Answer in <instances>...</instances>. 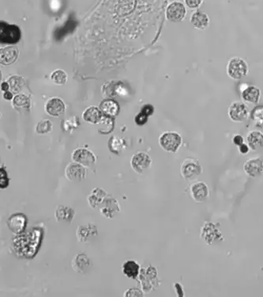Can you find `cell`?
Returning <instances> with one entry per match:
<instances>
[{
  "label": "cell",
  "instance_id": "obj_1",
  "mask_svg": "<svg viewBox=\"0 0 263 297\" xmlns=\"http://www.w3.org/2000/svg\"><path fill=\"white\" fill-rule=\"evenodd\" d=\"M43 230L34 228L27 233H21L13 239V249L18 257L32 259L36 256L42 242Z\"/></svg>",
  "mask_w": 263,
  "mask_h": 297
},
{
  "label": "cell",
  "instance_id": "obj_2",
  "mask_svg": "<svg viewBox=\"0 0 263 297\" xmlns=\"http://www.w3.org/2000/svg\"><path fill=\"white\" fill-rule=\"evenodd\" d=\"M226 71L229 78L233 80H241L248 74V64L243 58L232 57L228 60Z\"/></svg>",
  "mask_w": 263,
  "mask_h": 297
},
{
  "label": "cell",
  "instance_id": "obj_3",
  "mask_svg": "<svg viewBox=\"0 0 263 297\" xmlns=\"http://www.w3.org/2000/svg\"><path fill=\"white\" fill-rule=\"evenodd\" d=\"M21 37V30L18 25L0 21V41L2 44H17Z\"/></svg>",
  "mask_w": 263,
  "mask_h": 297
},
{
  "label": "cell",
  "instance_id": "obj_4",
  "mask_svg": "<svg viewBox=\"0 0 263 297\" xmlns=\"http://www.w3.org/2000/svg\"><path fill=\"white\" fill-rule=\"evenodd\" d=\"M200 237L207 244L213 245L225 239L217 225L213 222H206L201 228Z\"/></svg>",
  "mask_w": 263,
  "mask_h": 297
},
{
  "label": "cell",
  "instance_id": "obj_5",
  "mask_svg": "<svg viewBox=\"0 0 263 297\" xmlns=\"http://www.w3.org/2000/svg\"><path fill=\"white\" fill-rule=\"evenodd\" d=\"M159 144L165 152L175 153L181 146V136L175 132H165L159 137Z\"/></svg>",
  "mask_w": 263,
  "mask_h": 297
},
{
  "label": "cell",
  "instance_id": "obj_6",
  "mask_svg": "<svg viewBox=\"0 0 263 297\" xmlns=\"http://www.w3.org/2000/svg\"><path fill=\"white\" fill-rule=\"evenodd\" d=\"M180 172L183 179L186 181H192L202 175V167L195 158H188L182 163Z\"/></svg>",
  "mask_w": 263,
  "mask_h": 297
},
{
  "label": "cell",
  "instance_id": "obj_7",
  "mask_svg": "<svg viewBox=\"0 0 263 297\" xmlns=\"http://www.w3.org/2000/svg\"><path fill=\"white\" fill-rule=\"evenodd\" d=\"M139 277L142 289L145 292L151 291L155 285L160 284L158 281L157 269L154 266H150L147 269H141Z\"/></svg>",
  "mask_w": 263,
  "mask_h": 297
},
{
  "label": "cell",
  "instance_id": "obj_8",
  "mask_svg": "<svg viewBox=\"0 0 263 297\" xmlns=\"http://www.w3.org/2000/svg\"><path fill=\"white\" fill-rule=\"evenodd\" d=\"M228 114L230 119L236 123L244 122L250 117L248 107L241 101H233L228 107Z\"/></svg>",
  "mask_w": 263,
  "mask_h": 297
},
{
  "label": "cell",
  "instance_id": "obj_9",
  "mask_svg": "<svg viewBox=\"0 0 263 297\" xmlns=\"http://www.w3.org/2000/svg\"><path fill=\"white\" fill-rule=\"evenodd\" d=\"M27 217L21 213H14L6 220L9 230L15 235L24 233L27 228Z\"/></svg>",
  "mask_w": 263,
  "mask_h": 297
},
{
  "label": "cell",
  "instance_id": "obj_10",
  "mask_svg": "<svg viewBox=\"0 0 263 297\" xmlns=\"http://www.w3.org/2000/svg\"><path fill=\"white\" fill-rule=\"evenodd\" d=\"M187 8L185 4L180 1H173L168 6L166 10V18L172 22H180L185 19Z\"/></svg>",
  "mask_w": 263,
  "mask_h": 297
},
{
  "label": "cell",
  "instance_id": "obj_11",
  "mask_svg": "<svg viewBox=\"0 0 263 297\" xmlns=\"http://www.w3.org/2000/svg\"><path fill=\"white\" fill-rule=\"evenodd\" d=\"M72 158L74 162H78L87 168H91L97 162V158L93 152L84 148L74 150L72 154Z\"/></svg>",
  "mask_w": 263,
  "mask_h": 297
},
{
  "label": "cell",
  "instance_id": "obj_12",
  "mask_svg": "<svg viewBox=\"0 0 263 297\" xmlns=\"http://www.w3.org/2000/svg\"><path fill=\"white\" fill-rule=\"evenodd\" d=\"M151 163V157L145 152H137L131 158V167L138 174H142L144 171L150 168Z\"/></svg>",
  "mask_w": 263,
  "mask_h": 297
},
{
  "label": "cell",
  "instance_id": "obj_13",
  "mask_svg": "<svg viewBox=\"0 0 263 297\" xmlns=\"http://www.w3.org/2000/svg\"><path fill=\"white\" fill-rule=\"evenodd\" d=\"M100 213L107 219H113L120 212V205L118 200L113 198H106L99 207Z\"/></svg>",
  "mask_w": 263,
  "mask_h": 297
},
{
  "label": "cell",
  "instance_id": "obj_14",
  "mask_svg": "<svg viewBox=\"0 0 263 297\" xmlns=\"http://www.w3.org/2000/svg\"><path fill=\"white\" fill-rule=\"evenodd\" d=\"M87 167L78 162H71L65 169V176L69 181H81L87 176Z\"/></svg>",
  "mask_w": 263,
  "mask_h": 297
},
{
  "label": "cell",
  "instance_id": "obj_15",
  "mask_svg": "<svg viewBox=\"0 0 263 297\" xmlns=\"http://www.w3.org/2000/svg\"><path fill=\"white\" fill-rule=\"evenodd\" d=\"M190 194L195 202H204L210 196V190L208 186L205 182L198 181L191 186Z\"/></svg>",
  "mask_w": 263,
  "mask_h": 297
},
{
  "label": "cell",
  "instance_id": "obj_16",
  "mask_svg": "<svg viewBox=\"0 0 263 297\" xmlns=\"http://www.w3.org/2000/svg\"><path fill=\"white\" fill-rule=\"evenodd\" d=\"M98 235L97 228L94 224L87 223L86 225L78 226L76 231V236L79 242H87Z\"/></svg>",
  "mask_w": 263,
  "mask_h": 297
},
{
  "label": "cell",
  "instance_id": "obj_17",
  "mask_svg": "<svg viewBox=\"0 0 263 297\" xmlns=\"http://www.w3.org/2000/svg\"><path fill=\"white\" fill-rule=\"evenodd\" d=\"M245 173L249 177L258 178L263 174V162L259 158H253L245 162L244 165Z\"/></svg>",
  "mask_w": 263,
  "mask_h": 297
},
{
  "label": "cell",
  "instance_id": "obj_18",
  "mask_svg": "<svg viewBox=\"0 0 263 297\" xmlns=\"http://www.w3.org/2000/svg\"><path fill=\"white\" fill-rule=\"evenodd\" d=\"M92 266V262L86 254L81 253L75 255L72 261V268L78 274H85Z\"/></svg>",
  "mask_w": 263,
  "mask_h": 297
},
{
  "label": "cell",
  "instance_id": "obj_19",
  "mask_svg": "<svg viewBox=\"0 0 263 297\" xmlns=\"http://www.w3.org/2000/svg\"><path fill=\"white\" fill-rule=\"evenodd\" d=\"M190 22L193 25L194 29L199 30H204L210 25V18L207 13L203 11H196L192 13L190 18Z\"/></svg>",
  "mask_w": 263,
  "mask_h": 297
},
{
  "label": "cell",
  "instance_id": "obj_20",
  "mask_svg": "<svg viewBox=\"0 0 263 297\" xmlns=\"http://www.w3.org/2000/svg\"><path fill=\"white\" fill-rule=\"evenodd\" d=\"M65 104L59 98L49 99L45 105V110L52 117H59L65 112Z\"/></svg>",
  "mask_w": 263,
  "mask_h": 297
},
{
  "label": "cell",
  "instance_id": "obj_21",
  "mask_svg": "<svg viewBox=\"0 0 263 297\" xmlns=\"http://www.w3.org/2000/svg\"><path fill=\"white\" fill-rule=\"evenodd\" d=\"M75 212L74 209L65 205H58L55 212V217L59 223H70L74 219Z\"/></svg>",
  "mask_w": 263,
  "mask_h": 297
},
{
  "label": "cell",
  "instance_id": "obj_22",
  "mask_svg": "<svg viewBox=\"0 0 263 297\" xmlns=\"http://www.w3.org/2000/svg\"><path fill=\"white\" fill-rule=\"evenodd\" d=\"M82 118L87 122L97 124L102 122L105 118H104L103 113L99 108L96 107V106H90L83 112Z\"/></svg>",
  "mask_w": 263,
  "mask_h": 297
},
{
  "label": "cell",
  "instance_id": "obj_23",
  "mask_svg": "<svg viewBox=\"0 0 263 297\" xmlns=\"http://www.w3.org/2000/svg\"><path fill=\"white\" fill-rule=\"evenodd\" d=\"M107 194L102 188H94L88 196V202L92 209L99 208L104 200L107 198Z\"/></svg>",
  "mask_w": 263,
  "mask_h": 297
},
{
  "label": "cell",
  "instance_id": "obj_24",
  "mask_svg": "<svg viewBox=\"0 0 263 297\" xmlns=\"http://www.w3.org/2000/svg\"><path fill=\"white\" fill-rule=\"evenodd\" d=\"M243 101L246 103L256 105L259 103L261 98V91L255 86H249L242 91L241 94Z\"/></svg>",
  "mask_w": 263,
  "mask_h": 297
},
{
  "label": "cell",
  "instance_id": "obj_25",
  "mask_svg": "<svg viewBox=\"0 0 263 297\" xmlns=\"http://www.w3.org/2000/svg\"><path fill=\"white\" fill-rule=\"evenodd\" d=\"M18 49L15 46H8L1 50L0 61L3 65H11L18 57Z\"/></svg>",
  "mask_w": 263,
  "mask_h": 297
},
{
  "label": "cell",
  "instance_id": "obj_26",
  "mask_svg": "<svg viewBox=\"0 0 263 297\" xmlns=\"http://www.w3.org/2000/svg\"><path fill=\"white\" fill-rule=\"evenodd\" d=\"M100 110L102 111L105 117L113 118L118 115L120 107L116 101L112 99H106L100 104Z\"/></svg>",
  "mask_w": 263,
  "mask_h": 297
},
{
  "label": "cell",
  "instance_id": "obj_27",
  "mask_svg": "<svg viewBox=\"0 0 263 297\" xmlns=\"http://www.w3.org/2000/svg\"><path fill=\"white\" fill-rule=\"evenodd\" d=\"M246 143L252 151L263 149V134L259 131H251L246 136Z\"/></svg>",
  "mask_w": 263,
  "mask_h": 297
},
{
  "label": "cell",
  "instance_id": "obj_28",
  "mask_svg": "<svg viewBox=\"0 0 263 297\" xmlns=\"http://www.w3.org/2000/svg\"><path fill=\"white\" fill-rule=\"evenodd\" d=\"M123 273L128 278L135 280L139 277L141 268L139 264L134 260H128L123 264Z\"/></svg>",
  "mask_w": 263,
  "mask_h": 297
},
{
  "label": "cell",
  "instance_id": "obj_29",
  "mask_svg": "<svg viewBox=\"0 0 263 297\" xmlns=\"http://www.w3.org/2000/svg\"><path fill=\"white\" fill-rule=\"evenodd\" d=\"M13 105L16 110H29L31 102L30 98L25 95H18L13 99Z\"/></svg>",
  "mask_w": 263,
  "mask_h": 297
},
{
  "label": "cell",
  "instance_id": "obj_30",
  "mask_svg": "<svg viewBox=\"0 0 263 297\" xmlns=\"http://www.w3.org/2000/svg\"><path fill=\"white\" fill-rule=\"evenodd\" d=\"M7 82H8L9 87H10V91H11L13 94L19 93L22 90L24 85H25L24 79L17 76H11V78L9 79Z\"/></svg>",
  "mask_w": 263,
  "mask_h": 297
},
{
  "label": "cell",
  "instance_id": "obj_31",
  "mask_svg": "<svg viewBox=\"0 0 263 297\" xmlns=\"http://www.w3.org/2000/svg\"><path fill=\"white\" fill-rule=\"evenodd\" d=\"M250 118L258 127H263V105H259L250 113Z\"/></svg>",
  "mask_w": 263,
  "mask_h": 297
},
{
  "label": "cell",
  "instance_id": "obj_32",
  "mask_svg": "<svg viewBox=\"0 0 263 297\" xmlns=\"http://www.w3.org/2000/svg\"><path fill=\"white\" fill-rule=\"evenodd\" d=\"M125 146V141L118 137H112L109 140V148L115 154H119Z\"/></svg>",
  "mask_w": 263,
  "mask_h": 297
},
{
  "label": "cell",
  "instance_id": "obj_33",
  "mask_svg": "<svg viewBox=\"0 0 263 297\" xmlns=\"http://www.w3.org/2000/svg\"><path fill=\"white\" fill-rule=\"evenodd\" d=\"M53 129V122L48 119L40 120L36 127V132L38 134H47L51 133Z\"/></svg>",
  "mask_w": 263,
  "mask_h": 297
},
{
  "label": "cell",
  "instance_id": "obj_34",
  "mask_svg": "<svg viewBox=\"0 0 263 297\" xmlns=\"http://www.w3.org/2000/svg\"><path fill=\"white\" fill-rule=\"evenodd\" d=\"M51 79L56 84L63 85L67 82L68 76L66 74L65 72H63V70H55V72L52 73Z\"/></svg>",
  "mask_w": 263,
  "mask_h": 297
},
{
  "label": "cell",
  "instance_id": "obj_35",
  "mask_svg": "<svg viewBox=\"0 0 263 297\" xmlns=\"http://www.w3.org/2000/svg\"><path fill=\"white\" fill-rule=\"evenodd\" d=\"M9 184H10V178L8 177L6 169L2 166L0 169V187L1 189H6L8 187Z\"/></svg>",
  "mask_w": 263,
  "mask_h": 297
},
{
  "label": "cell",
  "instance_id": "obj_36",
  "mask_svg": "<svg viewBox=\"0 0 263 297\" xmlns=\"http://www.w3.org/2000/svg\"><path fill=\"white\" fill-rule=\"evenodd\" d=\"M149 117L150 116H148L147 114L141 110V112L138 114L137 116L135 117V122L139 126H142V125L147 123Z\"/></svg>",
  "mask_w": 263,
  "mask_h": 297
},
{
  "label": "cell",
  "instance_id": "obj_37",
  "mask_svg": "<svg viewBox=\"0 0 263 297\" xmlns=\"http://www.w3.org/2000/svg\"><path fill=\"white\" fill-rule=\"evenodd\" d=\"M204 0H184V3L188 8L192 10H197L203 3Z\"/></svg>",
  "mask_w": 263,
  "mask_h": 297
},
{
  "label": "cell",
  "instance_id": "obj_38",
  "mask_svg": "<svg viewBox=\"0 0 263 297\" xmlns=\"http://www.w3.org/2000/svg\"><path fill=\"white\" fill-rule=\"evenodd\" d=\"M124 297H143V293L139 289H131L126 292Z\"/></svg>",
  "mask_w": 263,
  "mask_h": 297
},
{
  "label": "cell",
  "instance_id": "obj_39",
  "mask_svg": "<svg viewBox=\"0 0 263 297\" xmlns=\"http://www.w3.org/2000/svg\"><path fill=\"white\" fill-rule=\"evenodd\" d=\"M232 140L234 145L236 146V147H239V146H240L241 144L245 143L244 137L241 135H239V134L234 136V137H232Z\"/></svg>",
  "mask_w": 263,
  "mask_h": 297
},
{
  "label": "cell",
  "instance_id": "obj_40",
  "mask_svg": "<svg viewBox=\"0 0 263 297\" xmlns=\"http://www.w3.org/2000/svg\"><path fill=\"white\" fill-rule=\"evenodd\" d=\"M141 111H143L144 113L147 114L148 116L150 117L154 114V106L150 105V104H146V105H144L143 107H142Z\"/></svg>",
  "mask_w": 263,
  "mask_h": 297
},
{
  "label": "cell",
  "instance_id": "obj_41",
  "mask_svg": "<svg viewBox=\"0 0 263 297\" xmlns=\"http://www.w3.org/2000/svg\"><path fill=\"white\" fill-rule=\"evenodd\" d=\"M174 288H175V292H176L177 296L179 297H184V292H183V286L180 283H175L174 284Z\"/></svg>",
  "mask_w": 263,
  "mask_h": 297
},
{
  "label": "cell",
  "instance_id": "obj_42",
  "mask_svg": "<svg viewBox=\"0 0 263 297\" xmlns=\"http://www.w3.org/2000/svg\"><path fill=\"white\" fill-rule=\"evenodd\" d=\"M239 152L240 154L245 155L248 154L249 151H250V148H249L248 144L247 143H244L238 147Z\"/></svg>",
  "mask_w": 263,
  "mask_h": 297
},
{
  "label": "cell",
  "instance_id": "obj_43",
  "mask_svg": "<svg viewBox=\"0 0 263 297\" xmlns=\"http://www.w3.org/2000/svg\"><path fill=\"white\" fill-rule=\"evenodd\" d=\"M3 98L4 99H6V101H10L11 99H13V93L11 91H6L4 94H3Z\"/></svg>",
  "mask_w": 263,
  "mask_h": 297
},
{
  "label": "cell",
  "instance_id": "obj_44",
  "mask_svg": "<svg viewBox=\"0 0 263 297\" xmlns=\"http://www.w3.org/2000/svg\"><path fill=\"white\" fill-rule=\"evenodd\" d=\"M1 90H2V91H5V92H6V91H8V90H10L8 82H2V84H1Z\"/></svg>",
  "mask_w": 263,
  "mask_h": 297
}]
</instances>
